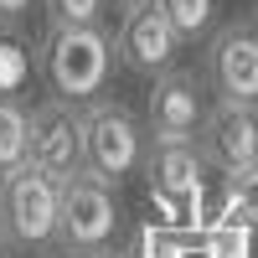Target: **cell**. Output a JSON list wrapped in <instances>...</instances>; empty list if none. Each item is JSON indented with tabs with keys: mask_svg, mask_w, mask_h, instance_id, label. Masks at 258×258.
I'll list each match as a JSON object with an SVG mask.
<instances>
[{
	"mask_svg": "<svg viewBox=\"0 0 258 258\" xmlns=\"http://www.w3.org/2000/svg\"><path fill=\"white\" fill-rule=\"evenodd\" d=\"M114 62H119V47H114L109 26H52L41 36L36 73H41L52 98L93 103V98L109 93Z\"/></svg>",
	"mask_w": 258,
	"mask_h": 258,
	"instance_id": "1",
	"label": "cell"
},
{
	"mask_svg": "<svg viewBox=\"0 0 258 258\" xmlns=\"http://www.w3.org/2000/svg\"><path fill=\"white\" fill-rule=\"evenodd\" d=\"M57 202L62 181L47 176L36 160L0 176V232L16 253H47L57 248Z\"/></svg>",
	"mask_w": 258,
	"mask_h": 258,
	"instance_id": "2",
	"label": "cell"
},
{
	"mask_svg": "<svg viewBox=\"0 0 258 258\" xmlns=\"http://www.w3.org/2000/svg\"><path fill=\"white\" fill-rule=\"evenodd\" d=\"M119 186H109L93 170H78V176L62 181V202H57V248L93 258L98 248H114L119 238Z\"/></svg>",
	"mask_w": 258,
	"mask_h": 258,
	"instance_id": "3",
	"label": "cell"
},
{
	"mask_svg": "<svg viewBox=\"0 0 258 258\" xmlns=\"http://www.w3.org/2000/svg\"><path fill=\"white\" fill-rule=\"evenodd\" d=\"M83 124H88V170L93 176H103L109 186H124L135 170H145L150 135L119 98L103 93L93 103H83Z\"/></svg>",
	"mask_w": 258,
	"mask_h": 258,
	"instance_id": "4",
	"label": "cell"
},
{
	"mask_svg": "<svg viewBox=\"0 0 258 258\" xmlns=\"http://www.w3.org/2000/svg\"><path fill=\"white\" fill-rule=\"evenodd\" d=\"M114 47H119V68L124 73L155 78L165 68H176V52L186 47V36L176 31V21L165 16L160 0H129V6L119 11Z\"/></svg>",
	"mask_w": 258,
	"mask_h": 258,
	"instance_id": "5",
	"label": "cell"
},
{
	"mask_svg": "<svg viewBox=\"0 0 258 258\" xmlns=\"http://www.w3.org/2000/svg\"><path fill=\"white\" fill-rule=\"evenodd\" d=\"M31 160L47 176L68 181L88 170V124H83V103L73 98H47L31 109Z\"/></svg>",
	"mask_w": 258,
	"mask_h": 258,
	"instance_id": "6",
	"label": "cell"
},
{
	"mask_svg": "<svg viewBox=\"0 0 258 258\" xmlns=\"http://www.w3.org/2000/svg\"><path fill=\"white\" fill-rule=\"evenodd\" d=\"M202 78L222 103H258V21H232V26L212 31Z\"/></svg>",
	"mask_w": 258,
	"mask_h": 258,
	"instance_id": "7",
	"label": "cell"
},
{
	"mask_svg": "<svg viewBox=\"0 0 258 258\" xmlns=\"http://www.w3.org/2000/svg\"><path fill=\"white\" fill-rule=\"evenodd\" d=\"M197 145L212 170H243L258 165V103H212L202 129H197Z\"/></svg>",
	"mask_w": 258,
	"mask_h": 258,
	"instance_id": "8",
	"label": "cell"
},
{
	"mask_svg": "<svg viewBox=\"0 0 258 258\" xmlns=\"http://www.w3.org/2000/svg\"><path fill=\"white\" fill-rule=\"evenodd\" d=\"M145 119H150V135H165V140H197V129L207 119V98H202V83L181 73V68H165L150 78V93H145Z\"/></svg>",
	"mask_w": 258,
	"mask_h": 258,
	"instance_id": "9",
	"label": "cell"
},
{
	"mask_svg": "<svg viewBox=\"0 0 258 258\" xmlns=\"http://www.w3.org/2000/svg\"><path fill=\"white\" fill-rule=\"evenodd\" d=\"M207 155L197 140H165V135H150V150H145V176H150V191L155 197H170V202H186L202 191V176H207Z\"/></svg>",
	"mask_w": 258,
	"mask_h": 258,
	"instance_id": "10",
	"label": "cell"
},
{
	"mask_svg": "<svg viewBox=\"0 0 258 258\" xmlns=\"http://www.w3.org/2000/svg\"><path fill=\"white\" fill-rule=\"evenodd\" d=\"M31 160V109L16 93H0V176Z\"/></svg>",
	"mask_w": 258,
	"mask_h": 258,
	"instance_id": "11",
	"label": "cell"
},
{
	"mask_svg": "<svg viewBox=\"0 0 258 258\" xmlns=\"http://www.w3.org/2000/svg\"><path fill=\"white\" fill-rule=\"evenodd\" d=\"M222 212L243 227H258V165H243V170L222 176Z\"/></svg>",
	"mask_w": 258,
	"mask_h": 258,
	"instance_id": "12",
	"label": "cell"
},
{
	"mask_svg": "<svg viewBox=\"0 0 258 258\" xmlns=\"http://www.w3.org/2000/svg\"><path fill=\"white\" fill-rule=\"evenodd\" d=\"M114 0H47L52 26H109Z\"/></svg>",
	"mask_w": 258,
	"mask_h": 258,
	"instance_id": "13",
	"label": "cell"
},
{
	"mask_svg": "<svg viewBox=\"0 0 258 258\" xmlns=\"http://www.w3.org/2000/svg\"><path fill=\"white\" fill-rule=\"evenodd\" d=\"M160 6H165V16L176 21V31H181L186 41L207 36L212 21H217V0H160Z\"/></svg>",
	"mask_w": 258,
	"mask_h": 258,
	"instance_id": "14",
	"label": "cell"
},
{
	"mask_svg": "<svg viewBox=\"0 0 258 258\" xmlns=\"http://www.w3.org/2000/svg\"><path fill=\"white\" fill-rule=\"evenodd\" d=\"M135 258H176V248H170L155 227H145V232H140V253H135Z\"/></svg>",
	"mask_w": 258,
	"mask_h": 258,
	"instance_id": "15",
	"label": "cell"
},
{
	"mask_svg": "<svg viewBox=\"0 0 258 258\" xmlns=\"http://www.w3.org/2000/svg\"><path fill=\"white\" fill-rule=\"evenodd\" d=\"M31 11V0H0V21H21Z\"/></svg>",
	"mask_w": 258,
	"mask_h": 258,
	"instance_id": "16",
	"label": "cell"
},
{
	"mask_svg": "<svg viewBox=\"0 0 258 258\" xmlns=\"http://www.w3.org/2000/svg\"><path fill=\"white\" fill-rule=\"evenodd\" d=\"M93 258H129V253H119V248H98Z\"/></svg>",
	"mask_w": 258,
	"mask_h": 258,
	"instance_id": "17",
	"label": "cell"
},
{
	"mask_svg": "<svg viewBox=\"0 0 258 258\" xmlns=\"http://www.w3.org/2000/svg\"><path fill=\"white\" fill-rule=\"evenodd\" d=\"M0 258H16V248L6 243V232H0Z\"/></svg>",
	"mask_w": 258,
	"mask_h": 258,
	"instance_id": "18",
	"label": "cell"
},
{
	"mask_svg": "<svg viewBox=\"0 0 258 258\" xmlns=\"http://www.w3.org/2000/svg\"><path fill=\"white\" fill-rule=\"evenodd\" d=\"M47 258H78V253H62V248H52V253H47Z\"/></svg>",
	"mask_w": 258,
	"mask_h": 258,
	"instance_id": "19",
	"label": "cell"
},
{
	"mask_svg": "<svg viewBox=\"0 0 258 258\" xmlns=\"http://www.w3.org/2000/svg\"><path fill=\"white\" fill-rule=\"evenodd\" d=\"M253 21H258V16H253Z\"/></svg>",
	"mask_w": 258,
	"mask_h": 258,
	"instance_id": "20",
	"label": "cell"
}]
</instances>
